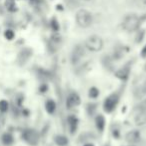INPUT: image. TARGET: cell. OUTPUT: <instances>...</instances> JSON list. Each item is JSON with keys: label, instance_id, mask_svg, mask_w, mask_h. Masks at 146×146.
Wrapping results in <instances>:
<instances>
[{"label": "cell", "instance_id": "cell-1", "mask_svg": "<svg viewBox=\"0 0 146 146\" xmlns=\"http://www.w3.org/2000/svg\"><path fill=\"white\" fill-rule=\"evenodd\" d=\"M140 25H141V18L134 13H130V14L126 15L123 19V22H122V27L127 32L137 31Z\"/></svg>", "mask_w": 146, "mask_h": 146}, {"label": "cell", "instance_id": "cell-14", "mask_svg": "<svg viewBox=\"0 0 146 146\" xmlns=\"http://www.w3.org/2000/svg\"><path fill=\"white\" fill-rule=\"evenodd\" d=\"M45 109H46L47 113L49 114H53L56 109V103H55L54 100L52 99H48L45 102Z\"/></svg>", "mask_w": 146, "mask_h": 146}, {"label": "cell", "instance_id": "cell-21", "mask_svg": "<svg viewBox=\"0 0 146 146\" xmlns=\"http://www.w3.org/2000/svg\"><path fill=\"white\" fill-rule=\"evenodd\" d=\"M50 24H51V28H52L54 31L59 30V23H58V21L56 20V18H53L52 20H51Z\"/></svg>", "mask_w": 146, "mask_h": 146}, {"label": "cell", "instance_id": "cell-26", "mask_svg": "<svg viewBox=\"0 0 146 146\" xmlns=\"http://www.w3.org/2000/svg\"><path fill=\"white\" fill-rule=\"evenodd\" d=\"M84 146H94L93 144H91V143H87V144H85Z\"/></svg>", "mask_w": 146, "mask_h": 146}, {"label": "cell", "instance_id": "cell-12", "mask_svg": "<svg viewBox=\"0 0 146 146\" xmlns=\"http://www.w3.org/2000/svg\"><path fill=\"white\" fill-rule=\"evenodd\" d=\"M105 118L102 114H99V115L96 116L95 118V125H96V128L99 130L100 132H102L105 128Z\"/></svg>", "mask_w": 146, "mask_h": 146}, {"label": "cell", "instance_id": "cell-28", "mask_svg": "<svg viewBox=\"0 0 146 146\" xmlns=\"http://www.w3.org/2000/svg\"><path fill=\"white\" fill-rule=\"evenodd\" d=\"M104 146H110V145H109V144H105Z\"/></svg>", "mask_w": 146, "mask_h": 146}, {"label": "cell", "instance_id": "cell-25", "mask_svg": "<svg viewBox=\"0 0 146 146\" xmlns=\"http://www.w3.org/2000/svg\"><path fill=\"white\" fill-rule=\"evenodd\" d=\"M143 90L146 92V80H145V82H144V85H143Z\"/></svg>", "mask_w": 146, "mask_h": 146}, {"label": "cell", "instance_id": "cell-9", "mask_svg": "<svg viewBox=\"0 0 146 146\" xmlns=\"http://www.w3.org/2000/svg\"><path fill=\"white\" fill-rule=\"evenodd\" d=\"M129 74H130V64H126L116 71L115 76L121 80H126L129 77Z\"/></svg>", "mask_w": 146, "mask_h": 146}, {"label": "cell", "instance_id": "cell-29", "mask_svg": "<svg viewBox=\"0 0 146 146\" xmlns=\"http://www.w3.org/2000/svg\"><path fill=\"white\" fill-rule=\"evenodd\" d=\"M83 1H90V0H83Z\"/></svg>", "mask_w": 146, "mask_h": 146}, {"label": "cell", "instance_id": "cell-6", "mask_svg": "<svg viewBox=\"0 0 146 146\" xmlns=\"http://www.w3.org/2000/svg\"><path fill=\"white\" fill-rule=\"evenodd\" d=\"M84 47L82 45H76L72 50L71 53V62L73 65L77 64L80 60L82 59V57L84 56Z\"/></svg>", "mask_w": 146, "mask_h": 146}, {"label": "cell", "instance_id": "cell-10", "mask_svg": "<svg viewBox=\"0 0 146 146\" xmlns=\"http://www.w3.org/2000/svg\"><path fill=\"white\" fill-rule=\"evenodd\" d=\"M135 123L138 126H142L146 123V110H138L136 112Z\"/></svg>", "mask_w": 146, "mask_h": 146}, {"label": "cell", "instance_id": "cell-5", "mask_svg": "<svg viewBox=\"0 0 146 146\" xmlns=\"http://www.w3.org/2000/svg\"><path fill=\"white\" fill-rule=\"evenodd\" d=\"M22 138L24 139V141L26 143H28L29 145H32V146L37 145L39 142V134L34 129L24 130L22 133Z\"/></svg>", "mask_w": 146, "mask_h": 146}, {"label": "cell", "instance_id": "cell-18", "mask_svg": "<svg viewBox=\"0 0 146 146\" xmlns=\"http://www.w3.org/2000/svg\"><path fill=\"white\" fill-rule=\"evenodd\" d=\"M9 109V103L6 100H0V112L1 113H5Z\"/></svg>", "mask_w": 146, "mask_h": 146}, {"label": "cell", "instance_id": "cell-20", "mask_svg": "<svg viewBox=\"0 0 146 146\" xmlns=\"http://www.w3.org/2000/svg\"><path fill=\"white\" fill-rule=\"evenodd\" d=\"M4 36L7 40H12V39L14 38L15 34H14V32H13V30L7 29V30H5V32H4Z\"/></svg>", "mask_w": 146, "mask_h": 146}, {"label": "cell", "instance_id": "cell-11", "mask_svg": "<svg viewBox=\"0 0 146 146\" xmlns=\"http://www.w3.org/2000/svg\"><path fill=\"white\" fill-rule=\"evenodd\" d=\"M31 54H32V52H31L30 49L25 48L23 50H21V52L19 53V56H18V60L20 62V64H24L29 59V57L31 56Z\"/></svg>", "mask_w": 146, "mask_h": 146}, {"label": "cell", "instance_id": "cell-22", "mask_svg": "<svg viewBox=\"0 0 146 146\" xmlns=\"http://www.w3.org/2000/svg\"><path fill=\"white\" fill-rule=\"evenodd\" d=\"M5 124V117L3 116V114H0V129L4 126Z\"/></svg>", "mask_w": 146, "mask_h": 146}, {"label": "cell", "instance_id": "cell-3", "mask_svg": "<svg viewBox=\"0 0 146 146\" xmlns=\"http://www.w3.org/2000/svg\"><path fill=\"white\" fill-rule=\"evenodd\" d=\"M103 39L99 36V35H91L85 40L84 46L87 50L91 51V52H98L103 48Z\"/></svg>", "mask_w": 146, "mask_h": 146}, {"label": "cell", "instance_id": "cell-13", "mask_svg": "<svg viewBox=\"0 0 146 146\" xmlns=\"http://www.w3.org/2000/svg\"><path fill=\"white\" fill-rule=\"evenodd\" d=\"M67 121H68V125H69V128H70L71 133H74V131L76 130L77 125H78V119L75 116L70 115L67 118Z\"/></svg>", "mask_w": 146, "mask_h": 146}, {"label": "cell", "instance_id": "cell-7", "mask_svg": "<svg viewBox=\"0 0 146 146\" xmlns=\"http://www.w3.org/2000/svg\"><path fill=\"white\" fill-rule=\"evenodd\" d=\"M141 138V134L138 130H131V131L127 132L125 135V140L130 144H135L140 141Z\"/></svg>", "mask_w": 146, "mask_h": 146}, {"label": "cell", "instance_id": "cell-4", "mask_svg": "<svg viewBox=\"0 0 146 146\" xmlns=\"http://www.w3.org/2000/svg\"><path fill=\"white\" fill-rule=\"evenodd\" d=\"M119 93H112L109 96H107L103 103L104 111L107 112V113H110V112L113 111L116 108V106H117L118 102H119Z\"/></svg>", "mask_w": 146, "mask_h": 146}, {"label": "cell", "instance_id": "cell-17", "mask_svg": "<svg viewBox=\"0 0 146 146\" xmlns=\"http://www.w3.org/2000/svg\"><path fill=\"white\" fill-rule=\"evenodd\" d=\"M2 143L4 144V145H10V144L13 143V141H14V138H13V136L11 135L10 133H4L2 135Z\"/></svg>", "mask_w": 146, "mask_h": 146}, {"label": "cell", "instance_id": "cell-19", "mask_svg": "<svg viewBox=\"0 0 146 146\" xmlns=\"http://www.w3.org/2000/svg\"><path fill=\"white\" fill-rule=\"evenodd\" d=\"M98 95H99V90L97 89L96 87H91L89 89V97L90 98H93V99H95V98L98 97Z\"/></svg>", "mask_w": 146, "mask_h": 146}, {"label": "cell", "instance_id": "cell-27", "mask_svg": "<svg viewBox=\"0 0 146 146\" xmlns=\"http://www.w3.org/2000/svg\"><path fill=\"white\" fill-rule=\"evenodd\" d=\"M144 70L146 71V63H145V65H144Z\"/></svg>", "mask_w": 146, "mask_h": 146}, {"label": "cell", "instance_id": "cell-15", "mask_svg": "<svg viewBox=\"0 0 146 146\" xmlns=\"http://www.w3.org/2000/svg\"><path fill=\"white\" fill-rule=\"evenodd\" d=\"M6 9L9 12H15L17 10L16 8V3H15V0H5L4 3Z\"/></svg>", "mask_w": 146, "mask_h": 146}, {"label": "cell", "instance_id": "cell-8", "mask_svg": "<svg viewBox=\"0 0 146 146\" xmlns=\"http://www.w3.org/2000/svg\"><path fill=\"white\" fill-rule=\"evenodd\" d=\"M80 104V97L77 93H71L68 95L66 99V106L68 109L76 107Z\"/></svg>", "mask_w": 146, "mask_h": 146}, {"label": "cell", "instance_id": "cell-30", "mask_svg": "<svg viewBox=\"0 0 146 146\" xmlns=\"http://www.w3.org/2000/svg\"><path fill=\"white\" fill-rule=\"evenodd\" d=\"M128 146H134V145H131V144H130V145H128Z\"/></svg>", "mask_w": 146, "mask_h": 146}, {"label": "cell", "instance_id": "cell-23", "mask_svg": "<svg viewBox=\"0 0 146 146\" xmlns=\"http://www.w3.org/2000/svg\"><path fill=\"white\" fill-rule=\"evenodd\" d=\"M135 2L139 6H146V0H135Z\"/></svg>", "mask_w": 146, "mask_h": 146}, {"label": "cell", "instance_id": "cell-16", "mask_svg": "<svg viewBox=\"0 0 146 146\" xmlns=\"http://www.w3.org/2000/svg\"><path fill=\"white\" fill-rule=\"evenodd\" d=\"M55 143L58 146H66L68 144V139L64 135H57L55 136Z\"/></svg>", "mask_w": 146, "mask_h": 146}, {"label": "cell", "instance_id": "cell-24", "mask_svg": "<svg viewBox=\"0 0 146 146\" xmlns=\"http://www.w3.org/2000/svg\"><path fill=\"white\" fill-rule=\"evenodd\" d=\"M141 56L143 57V58H146V45L143 47V49L141 50Z\"/></svg>", "mask_w": 146, "mask_h": 146}, {"label": "cell", "instance_id": "cell-2", "mask_svg": "<svg viewBox=\"0 0 146 146\" xmlns=\"http://www.w3.org/2000/svg\"><path fill=\"white\" fill-rule=\"evenodd\" d=\"M75 20L79 27L87 28L93 22V16H92L90 11L86 10V9H80L76 12Z\"/></svg>", "mask_w": 146, "mask_h": 146}]
</instances>
